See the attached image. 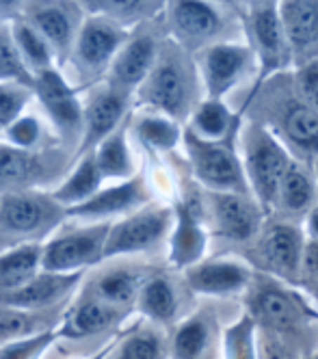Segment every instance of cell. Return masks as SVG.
<instances>
[{"mask_svg": "<svg viewBox=\"0 0 318 359\" xmlns=\"http://www.w3.org/2000/svg\"><path fill=\"white\" fill-rule=\"evenodd\" d=\"M132 100L145 111L165 115L178 123L189 117L195 100V74L187 53L178 43L165 41L161 46L152 72Z\"/></svg>", "mask_w": 318, "mask_h": 359, "instance_id": "obj_1", "label": "cell"}, {"mask_svg": "<svg viewBox=\"0 0 318 359\" xmlns=\"http://www.w3.org/2000/svg\"><path fill=\"white\" fill-rule=\"evenodd\" d=\"M67 210L50 191L0 195V253L24 245H44L65 223Z\"/></svg>", "mask_w": 318, "mask_h": 359, "instance_id": "obj_2", "label": "cell"}, {"mask_svg": "<svg viewBox=\"0 0 318 359\" xmlns=\"http://www.w3.org/2000/svg\"><path fill=\"white\" fill-rule=\"evenodd\" d=\"M72 163L74 156L59 143L41 149H18L0 141V195L59 187Z\"/></svg>", "mask_w": 318, "mask_h": 359, "instance_id": "obj_3", "label": "cell"}, {"mask_svg": "<svg viewBox=\"0 0 318 359\" xmlns=\"http://www.w3.org/2000/svg\"><path fill=\"white\" fill-rule=\"evenodd\" d=\"M130 37V31L117 27L115 22L106 20L102 15H89L85 13L83 27L76 35L74 48H72V65L78 76L76 89H91L93 85L102 83L106 79L115 55L119 48Z\"/></svg>", "mask_w": 318, "mask_h": 359, "instance_id": "obj_4", "label": "cell"}, {"mask_svg": "<svg viewBox=\"0 0 318 359\" xmlns=\"http://www.w3.org/2000/svg\"><path fill=\"white\" fill-rule=\"evenodd\" d=\"M293 158L273 133L260 123H251L245 130V177L249 191L256 193L262 210H271L277 203L279 182Z\"/></svg>", "mask_w": 318, "mask_h": 359, "instance_id": "obj_5", "label": "cell"}, {"mask_svg": "<svg viewBox=\"0 0 318 359\" xmlns=\"http://www.w3.org/2000/svg\"><path fill=\"white\" fill-rule=\"evenodd\" d=\"M33 95L57 130V141L72 156L83 139V102L61 69L50 67L33 76Z\"/></svg>", "mask_w": 318, "mask_h": 359, "instance_id": "obj_6", "label": "cell"}, {"mask_svg": "<svg viewBox=\"0 0 318 359\" xmlns=\"http://www.w3.org/2000/svg\"><path fill=\"white\" fill-rule=\"evenodd\" d=\"M182 141L184 147H187L193 175L204 187H208L212 193L249 195L245 169L232 147V139L212 143L195 137L187 128L182 135Z\"/></svg>", "mask_w": 318, "mask_h": 359, "instance_id": "obj_7", "label": "cell"}, {"mask_svg": "<svg viewBox=\"0 0 318 359\" xmlns=\"http://www.w3.org/2000/svg\"><path fill=\"white\" fill-rule=\"evenodd\" d=\"M247 314L253 318L256 327L286 333V336H293L301 327L318 320V312L303 297H299L295 290L275 284L271 279H264L258 286H253Z\"/></svg>", "mask_w": 318, "mask_h": 359, "instance_id": "obj_8", "label": "cell"}, {"mask_svg": "<svg viewBox=\"0 0 318 359\" xmlns=\"http://www.w3.org/2000/svg\"><path fill=\"white\" fill-rule=\"evenodd\" d=\"M245 29L249 37V50L256 53L260 69H258V81L251 89V95L247 100V104L256 97L264 81L271 79L273 74L286 69L293 63V55H290V48L281 29V20L277 11V3H256L251 5L247 20H245Z\"/></svg>", "mask_w": 318, "mask_h": 359, "instance_id": "obj_9", "label": "cell"}, {"mask_svg": "<svg viewBox=\"0 0 318 359\" xmlns=\"http://www.w3.org/2000/svg\"><path fill=\"white\" fill-rule=\"evenodd\" d=\"M111 223H89L57 234L44 243L41 271L48 273H85L104 262L102 251Z\"/></svg>", "mask_w": 318, "mask_h": 359, "instance_id": "obj_10", "label": "cell"}, {"mask_svg": "<svg viewBox=\"0 0 318 359\" xmlns=\"http://www.w3.org/2000/svg\"><path fill=\"white\" fill-rule=\"evenodd\" d=\"M22 18L44 37L52 50L57 69L72 57L76 35L83 27L85 11L81 3H65V0H46V3H22Z\"/></svg>", "mask_w": 318, "mask_h": 359, "instance_id": "obj_11", "label": "cell"}, {"mask_svg": "<svg viewBox=\"0 0 318 359\" xmlns=\"http://www.w3.org/2000/svg\"><path fill=\"white\" fill-rule=\"evenodd\" d=\"M171 223L173 212L165 206H145L124 219L113 221L104 243L102 258L113 260L119 255H132L154 249L165 238Z\"/></svg>", "mask_w": 318, "mask_h": 359, "instance_id": "obj_12", "label": "cell"}, {"mask_svg": "<svg viewBox=\"0 0 318 359\" xmlns=\"http://www.w3.org/2000/svg\"><path fill=\"white\" fill-rule=\"evenodd\" d=\"M87 100L83 102V139L76 149V158L93 151L106 137L113 135L126 121L132 109V93L115 89L106 81L87 89Z\"/></svg>", "mask_w": 318, "mask_h": 359, "instance_id": "obj_13", "label": "cell"}, {"mask_svg": "<svg viewBox=\"0 0 318 359\" xmlns=\"http://www.w3.org/2000/svg\"><path fill=\"white\" fill-rule=\"evenodd\" d=\"M152 199V191L143 173H135L130 180L113 187L100 189L89 201L69 208L67 219H81L87 223H113L117 217H128L145 208Z\"/></svg>", "mask_w": 318, "mask_h": 359, "instance_id": "obj_14", "label": "cell"}, {"mask_svg": "<svg viewBox=\"0 0 318 359\" xmlns=\"http://www.w3.org/2000/svg\"><path fill=\"white\" fill-rule=\"evenodd\" d=\"M161 46L163 43L156 37L154 31H147V29L130 31V37L115 55L104 81L113 85L115 89H121L126 93L135 95V91L141 87V83L152 72L158 59V53H161Z\"/></svg>", "mask_w": 318, "mask_h": 359, "instance_id": "obj_15", "label": "cell"}, {"mask_svg": "<svg viewBox=\"0 0 318 359\" xmlns=\"http://www.w3.org/2000/svg\"><path fill=\"white\" fill-rule=\"evenodd\" d=\"M165 7L173 43H178L184 53H195V50L208 48L210 41L223 29L221 13L208 3L178 0V3H169Z\"/></svg>", "mask_w": 318, "mask_h": 359, "instance_id": "obj_16", "label": "cell"}, {"mask_svg": "<svg viewBox=\"0 0 318 359\" xmlns=\"http://www.w3.org/2000/svg\"><path fill=\"white\" fill-rule=\"evenodd\" d=\"M253 53L243 43H210L201 50V79L208 100H221L243 81Z\"/></svg>", "mask_w": 318, "mask_h": 359, "instance_id": "obj_17", "label": "cell"}, {"mask_svg": "<svg viewBox=\"0 0 318 359\" xmlns=\"http://www.w3.org/2000/svg\"><path fill=\"white\" fill-rule=\"evenodd\" d=\"M128 316V310H119L102 299L93 297L91 292L83 290L81 297L72 301L57 325V338L65 340H83L106 333L115 329L124 318Z\"/></svg>", "mask_w": 318, "mask_h": 359, "instance_id": "obj_18", "label": "cell"}, {"mask_svg": "<svg viewBox=\"0 0 318 359\" xmlns=\"http://www.w3.org/2000/svg\"><path fill=\"white\" fill-rule=\"evenodd\" d=\"M85 273H48L39 271L24 288L0 297V305L18 307L29 312H48L65 307V301L76 292Z\"/></svg>", "mask_w": 318, "mask_h": 359, "instance_id": "obj_19", "label": "cell"}, {"mask_svg": "<svg viewBox=\"0 0 318 359\" xmlns=\"http://www.w3.org/2000/svg\"><path fill=\"white\" fill-rule=\"evenodd\" d=\"M281 29L297 65L318 61V3L290 0L277 5Z\"/></svg>", "mask_w": 318, "mask_h": 359, "instance_id": "obj_20", "label": "cell"}, {"mask_svg": "<svg viewBox=\"0 0 318 359\" xmlns=\"http://www.w3.org/2000/svg\"><path fill=\"white\" fill-rule=\"evenodd\" d=\"M303 234L293 223H273L260 241V258L267 271L297 284L301 275Z\"/></svg>", "mask_w": 318, "mask_h": 359, "instance_id": "obj_21", "label": "cell"}, {"mask_svg": "<svg viewBox=\"0 0 318 359\" xmlns=\"http://www.w3.org/2000/svg\"><path fill=\"white\" fill-rule=\"evenodd\" d=\"M173 232L169 238V264L175 269H191L201 262L208 245V234L199 221L193 199L184 197L171 208Z\"/></svg>", "mask_w": 318, "mask_h": 359, "instance_id": "obj_22", "label": "cell"}, {"mask_svg": "<svg viewBox=\"0 0 318 359\" xmlns=\"http://www.w3.org/2000/svg\"><path fill=\"white\" fill-rule=\"evenodd\" d=\"M212 217H215L219 234L245 243L251 241L262 227V208L249 197L238 193H210Z\"/></svg>", "mask_w": 318, "mask_h": 359, "instance_id": "obj_23", "label": "cell"}, {"mask_svg": "<svg viewBox=\"0 0 318 359\" xmlns=\"http://www.w3.org/2000/svg\"><path fill=\"white\" fill-rule=\"evenodd\" d=\"M184 277H187L189 288L197 294L230 297L251 286L253 271L236 260H208L187 269Z\"/></svg>", "mask_w": 318, "mask_h": 359, "instance_id": "obj_24", "label": "cell"}, {"mask_svg": "<svg viewBox=\"0 0 318 359\" xmlns=\"http://www.w3.org/2000/svg\"><path fill=\"white\" fill-rule=\"evenodd\" d=\"M171 359H215L217 351V318L212 310H204L184 318L167 342Z\"/></svg>", "mask_w": 318, "mask_h": 359, "instance_id": "obj_25", "label": "cell"}, {"mask_svg": "<svg viewBox=\"0 0 318 359\" xmlns=\"http://www.w3.org/2000/svg\"><path fill=\"white\" fill-rule=\"evenodd\" d=\"M152 273L154 271H147V266H117L100 273L85 290L113 307L128 310L135 305L141 286Z\"/></svg>", "mask_w": 318, "mask_h": 359, "instance_id": "obj_26", "label": "cell"}, {"mask_svg": "<svg viewBox=\"0 0 318 359\" xmlns=\"http://www.w3.org/2000/svg\"><path fill=\"white\" fill-rule=\"evenodd\" d=\"M279 130L286 143L301 154V158H318V113L312 111L305 102H286L279 113Z\"/></svg>", "mask_w": 318, "mask_h": 359, "instance_id": "obj_27", "label": "cell"}, {"mask_svg": "<svg viewBox=\"0 0 318 359\" xmlns=\"http://www.w3.org/2000/svg\"><path fill=\"white\" fill-rule=\"evenodd\" d=\"M137 310L156 325H171L178 318L180 297L171 277L154 271L137 294Z\"/></svg>", "mask_w": 318, "mask_h": 359, "instance_id": "obj_28", "label": "cell"}, {"mask_svg": "<svg viewBox=\"0 0 318 359\" xmlns=\"http://www.w3.org/2000/svg\"><path fill=\"white\" fill-rule=\"evenodd\" d=\"M102 175L98 171V165L93 161V154H85V156L74 161V169L61 180V184L50 191L52 199L65 210L81 206V203L89 201L100 189H102Z\"/></svg>", "mask_w": 318, "mask_h": 359, "instance_id": "obj_29", "label": "cell"}, {"mask_svg": "<svg viewBox=\"0 0 318 359\" xmlns=\"http://www.w3.org/2000/svg\"><path fill=\"white\" fill-rule=\"evenodd\" d=\"M130 119H132V113L126 117V121L117 128L113 135L106 137L91 151L102 180H119V182H124V180H130L132 175L137 173L135 158H132V151H130V145H128Z\"/></svg>", "mask_w": 318, "mask_h": 359, "instance_id": "obj_30", "label": "cell"}, {"mask_svg": "<svg viewBox=\"0 0 318 359\" xmlns=\"http://www.w3.org/2000/svg\"><path fill=\"white\" fill-rule=\"evenodd\" d=\"M44 245H24L0 253V297L24 288L41 271Z\"/></svg>", "mask_w": 318, "mask_h": 359, "instance_id": "obj_31", "label": "cell"}, {"mask_svg": "<svg viewBox=\"0 0 318 359\" xmlns=\"http://www.w3.org/2000/svg\"><path fill=\"white\" fill-rule=\"evenodd\" d=\"M83 11L89 15H102L115 22L117 27L130 31L154 20L163 11L165 3H141V0H87L81 3Z\"/></svg>", "mask_w": 318, "mask_h": 359, "instance_id": "obj_32", "label": "cell"}, {"mask_svg": "<svg viewBox=\"0 0 318 359\" xmlns=\"http://www.w3.org/2000/svg\"><path fill=\"white\" fill-rule=\"evenodd\" d=\"M61 316L55 310L48 312H29L18 307L0 305V346L37 336V333L57 329Z\"/></svg>", "mask_w": 318, "mask_h": 359, "instance_id": "obj_33", "label": "cell"}, {"mask_svg": "<svg viewBox=\"0 0 318 359\" xmlns=\"http://www.w3.org/2000/svg\"><path fill=\"white\" fill-rule=\"evenodd\" d=\"M9 29H11V39L15 43L18 55H20L24 67L31 72V76H35L44 69H50V67H57L55 57H52V50L44 41V37L22 18V13H15L9 20Z\"/></svg>", "mask_w": 318, "mask_h": 359, "instance_id": "obj_34", "label": "cell"}, {"mask_svg": "<svg viewBox=\"0 0 318 359\" xmlns=\"http://www.w3.org/2000/svg\"><path fill=\"white\" fill-rule=\"evenodd\" d=\"M238 128V117H234L223 100H204L193 111L189 130L204 141H234V130Z\"/></svg>", "mask_w": 318, "mask_h": 359, "instance_id": "obj_35", "label": "cell"}, {"mask_svg": "<svg viewBox=\"0 0 318 359\" xmlns=\"http://www.w3.org/2000/svg\"><path fill=\"white\" fill-rule=\"evenodd\" d=\"M277 203L290 215L310 212L316 203V180L301 163L293 161L286 169L277 189Z\"/></svg>", "mask_w": 318, "mask_h": 359, "instance_id": "obj_36", "label": "cell"}, {"mask_svg": "<svg viewBox=\"0 0 318 359\" xmlns=\"http://www.w3.org/2000/svg\"><path fill=\"white\" fill-rule=\"evenodd\" d=\"M130 128L137 133L139 141L152 151H171L182 141L180 123L158 113L145 111L137 119H130Z\"/></svg>", "mask_w": 318, "mask_h": 359, "instance_id": "obj_37", "label": "cell"}, {"mask_svg": "<svg viewBox=\"0 0 318 359\" xmlns=\"http://www.w3.org/2000/svg\"><path fill=\"white\" fill-rule=\"evenodd\" d=\"M111 359H167V340L156 329H132L111 351Z\"/></svg>", "mask_w": 318, "mask_h": 359, "instance_id": "obj_38", "label": "cell"}, {"mask_svg": "<svg viewBox=\"0 0 318 359\" xmlns=\"http://www.w3.org/2000/svg\"><path fill=\"white\" fill-rule=\"evenodd\" d=\"M3 135H5L3 143L18 147V149H41L48 145H55L48 139V133H46L41 119L33 113L20 115L13 123H9L5 128Z\"/></svg>", "mask_w": 318, "mask_h": 359, "instance_id": "obj_39", "label": "cell"}, {"mask_svg": "<svg viewBox=\"0 0 318 359\" xmlns=\"http://www.w3.org/2000/svg\"><path fill=\"white\" fill-rule=\"evenodd\" d=\"M256 323L245 312L223 331V359H256Z\"/></svg>", "mask_w": 318, "mask_h": 359, "instance_id": "obj_40", "label": "cell"}, {"mask_svg": "<svg viewBox=\"0 0 318 359\" xmlns=\"http://www.w3.org/2000/svg\"><path fill=\"white\" fill-rule=\"evenodd\" d=\"M0 83H20L33 89V76L18 55L9 22H0Z\"/></svg>", "mask_w": 318, "mask_h": 359, "instance_id": "obj_41", "label": "cell"}, {"mask_svg": "<svg viewBox=\"0 0 318 359\" xmlns=\"http://www.w3.org/2000/svg\"><path fill=\"white\" fill-rule=\"evenodd\" d=\"M33 97L31 87L20 83H0V133L26 113V107Z\"/></svg>", "mask_w": 318, "mask_h": 359, "instance_id": "obj_42", "label": "cell"}, {"mask_svg": "<svg viewBox=\"0 0 318 359\" xmlns=\"http://www.w3.org/2000/svg\"><path fill=\"white\" fill-rule=\"evenodd\" d=\"M256 359H299L297 344L286 333L258 327L256 331Z\"/></svg>", "mask_w": 318, "mask_h": 359, "instance_id": "obj_43", "label": "cell"}, {"mask_svg": "<svg viewBox=\"0 0 318 359\" xmlns=\"http://www.w3.org/2000/svg\"><path fill=\"white\" fill-rule=\"evenodd\" d=\"M57 340H59L57 329H50V331L37 333V336L0 346V359H41V355Z\"/></svg>", "mask_w": 318, "mask_h": 359, "instance_id": "obj_44", "label": "cell"}, {"mask_svg": "<svg viewBox=\"0 0 318 359\" xmlns=\"http://www.w3.org/2000/svg\"><path fill=\"white\" fill-rule=\"evenodd\" d=\"M297 91L301 102L318 113V61L301 65L297 69Z\"/></svg>", "mask_w": 318, "mask_h": 359, "instance_id": "obj_45", "label": "cell"}, {"mask_svg": "<svg viewBox=\"0 0 318 359\" xmlns=\"http://www.w3.org/2000/svg\"><path fill=\"white\" fill-rule=\"evenodd\" d=\"M301 273L310 279H318V241H307L301 253Z\"/></svg>", "mask_w": 318, "mask_h": 359, "instance_id": "obj_46", "label": "cell"}, {"mask_svg": "<svg viewBox=\"0 0 318 359\" xmlns=\"http://www.w3.org/2000/svg\"><path fill=\"white\" fill-rule=\"evenodd\" d=\"M307 236L310 241H318V203H314L307 212Z\"/></svg>", "mask_w": 318, "mask_h": 359, "instance_id": "obj_47", "label": "cell"}, {"mask_svg": "<svg viewBox=\"0 0 318 359\" xmlns=\"http://www.w3.org/2000/svg\"><path fill=\"white\" fill-rule=\"evenodd\" d=\"M314 180H316V195H318V163H316V177Z\"/></svg>", "mask_w": 318, "mask_h": 359, "instance_id": "obj_48", "label": "cell"}, {"mask_svg": "<svg viewBox=\"0 0 318 359\" xmlns=\"http://www.w3.org/2000/svg\"><path fill=\"white\" fill-rule=\"evenodd\" d=\"M316 299H318V288H316Z\"/></svg>", "mask_w": 318, "mask_h": 359, "instance_id": "obj_49", "label": "cell"}, {"mask_svg": "<svg viewBox=\"0 0 318 359\" xmlns=\"http://www.w3.org/2000/svg\"><path fill=\"white\" fill-rule=\"evenodd\" d=\"M314 359H318V355H316V357H314Z\"/></svg>", "mask_w": 318, "mask_h": 359, "instance_id": "obj_50", "label": "cell"}]
</instances>
